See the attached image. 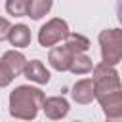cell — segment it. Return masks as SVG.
<instances>
[{
  "instance_id": "1",
  "label": "cell",
  "mask_w": 122,
  "mask_h": 122,
  "mask_svg": "<svg viewBox=\"0 0 122 122\" xmlns=\"http://www.w3.org/2000/svg\"><path fill=\"white\" fill-rule=\"evenodd\" d=\"M46 95L40 88L17 86L10 93V114L17 120H34L38 111L44 107Z\"/></svg>"
},
{
  "instance_id": "2",
  "label": "cell",
  "mask_w": 122,
  "mask_h": 122,
  "mask_svg": "<svg viewBox=\"0 0 122 122\" xmlns=\"http://www.w3.org/2000/svg\"><path fill=\"white\" fill-rule=\"evenodd\" d=\"M92 80H93V86H95V99L122 90L118 71L111 65H105V63L93 67V78Z\"/></svg>"
},
{
  "instance_id": "3",
  "label": "cell",
  "mask_w": 122,
  "mask_h": 122,
  "mask_svg": "<svg viewBox=\"0 0 122 122\" xmlns=\"http://www.w3.org/2000/svg\"><path fill=\"white\" fill-rule=\"evenodd\" d=\"M101 44V59L105 65H118L122 61V30L120 29H107L99 32Z\"/></svg>"
},
{
  "instance_id": "4",
  "label": "cell",
  "mask_w": 122,
  "mask_h": 122,
  "mask_svg": "<svg viewBox=\"0 0 122 122\" xmlns=\"http://www.w3.org/2000/svg\"><path fill=\"white\" fill-rule=\"evenodd\" d=\"M67 36H69V25H67V21L61 19V17L50 19V21H48L46 25H42L40 30H38V42H40V46H44V48L55 46L57 42L65 40Z\"/></svg>"
},
{
  "instance_id": "5",
  "label": "cell",
  "mask_w": 122,
  "mask_h": 122,
  "mask_svg": "<svg viewBox=\"0 0 122 122\" xmlns=\"http://www.w3.org/2000/svg\"><path fill=\"white\" fill-rule=\"evenodd\" d=\"M74 55H76V51L65 42L63 46H55V48L50 50V53H48V61H50V65H51L55 71L63 72V71H69L71 61H72Z\"/></svg>"
},
{
  "instance_id": "6",
  "label": "cell",
  "mask_w": 122,
  "mask_h": 122,
  "mask_svg": "<svg viewBox=\"0 0 122 122\" xmlns=\"http://www.w3.org/2000/svg\"><path fill=\"white\" fill-rule=\"evenodd\" d=\"M44 114L50 118V120H61L63 116H67L69 112V101L65 97H59V95H53V97H48L44 101Z\"/></svg>"
},
{
  "instance_id": "7",
  "label": "cell",
  "mask_w": 122,
  "mask_h": 122,
  "mask_svg": "<svg viewBox=\"0 0 122 122\" xmlns=\"http://www.w3.org/2000/svg\"><path fill=\"white\" fill-rule=\"evenodd\" d=\"M72 99L80 105H88L95 99V86H93V80L92 78H84V80H78L74 86H72Z\"/></svg>"
},
{
  "instance_id": "8",
  "label": "cell",
  "mask_w": 122,
  "mask_h": 122,
  "mask_svg": "<svg viewBox=\"0 0 122 122\" xmlns=\"http://www.w3.org/2000/svg\"><path fill=\"white\" fill-rule=\"evenodd\" d=\"M97 101H99L107 118L122 114V90L114 92V93H109V95H103V97H97Z\"/></svg>"
},
{
  "instance_id": "9",
  "label": "cell",
  "mask_w": 122,
  "mask_h": 122,
  "mask_svg": "<svg viewBox=\"0 0 122 122\" xmlns=\"http://www.w3.org/2000/svg\"><path fill=\"white\" fill-rule=\"evenodd\" d=\"M23 74H25V78H29L30 82H36V84H48L50 82V72L44 67V63L38 61V59L27 61V67H25Z\"/></svg>"
},
{
  "instance_id": "10",
  "label": "cell",
  "mask_w": 122,
  "mask_h": 122,
  "mask_svg": "<svg viewBox=\"0 0 122 122\" xmlns=\"http://www.w3.org/2000/svg\"><path fill=\"white\" fill-rule=\"evenodd\" d=\"M10 71H11V74L13 76H19V74H23L25 72V67H27V59H25V55L21 53V51H15V50H8L4 55H2V59H0Z\"/></svg>"
},
{
  "instance_id": "11",
  "label": "cell",
  "mask_w": 122,
  "mask_h": 122,
  "mask_svg": "<svg viewBox=\"0 0 122 122\" xmlns=\"http://www.w3.org/2000/svg\"><path fill=\"white\" fill-rule=\"evenodd\" d=\"M8 40H10V44L15 46V48H27V46L30 44V29H29L27 25H23V23L13 25V27L10 29Z\"/></svg>"
},
{
  "instance_id": "12",
  "label": "cell",
  "mask_w": 122,
  "mask_h": 122,
  "mask_svg": "<svg viewBox=\"0 0 122 122\" xmlns=\"http://www.w3.org/2000/svg\"><path fill=\"white\" fill-rule=\"evenodd\" d=\"M51 4H53V0H29L27 15L30 19H40L51 10Z\"/></svg>"
},
{
  "instance_id": "13",
  "label": "cell",
  "mask_w": 122,
  "mask_h": 122,
  "mask_svg": "<svg viewBox=\"0 0 122 122\" xmlns=\"http://www.w3.org/2000/svg\"><path fill=\"white\" fill-rule=\"evenodd\" d=\"M92 69H93V63L86 53H76L72 57V61H71V67H69V71L72 74H86Z\"/></svg>"
},
{
  "instance_id": "14",
  "label": "cell",
  "mask_w": 122,
  "mask_h": 122,
  "mask_svg": "<svg viewBox=\"0 0 122 122\" xmlns=\"http://www.w3.org/2000/svg\"><path fill=\"white\" fill-rule=\"evenodd\" d=\"M65 42L76 51V53H84L88 48H90V40L82 34H76V32H69V36L65 38Z\"/></svg>"
},
{
  "instance_id": "15",
  "label": "cell",
  "mask_w": 122,
  "mask_h": 122,
  "mask_svg": "<svg viewBox=\"0 0 122 122\" xmlns=\"http://www.w3.org/2000/svg\"><path fill=\"white\" fill-rule=\"evenodd\" d=\"M27 8H29V0H6V11L10 15L15 17L27 15Z\"/></svg>"
},
{
  "instance_id": "16",
  "label": "cell",
  "mask_w": 122,
  "mask_h": 122,
  "mask_svg": "<svg viewBox=\"0 0 122 122\" xmlns=\"http://www.w3.org/2000/svg\"><path fill=\"white\" fill-rule=\"evenodd\" d=\"M15 76L11 74V71L0 61V88H6V86H10L11 84V80H13Z\"/></svg>"
},
{
  "instance_id": "17",
  "label": "cell",
  "mask_w": 122,
  "mask_h": 122,
  "mask_svg": "<svg viewBox=\"0 0 122 122\" xmlns=\"http://www.w3.org/2000/svg\"><path fill=\"white\" fill-rule=\"evenodd\" d=\"M10 29H11L10 21H8V19H4V17H0V42L8 38V34H10Z\"/></svg>"
},
{
  "instance_id": "18",
  "label": "cell",
  "mask_w": 122,
  "mask_h": 122,
  "mask_svg": "<svg viewBox=\"0 0 122 122\" xmlns=\"http://www.w3.org/2000/svg\"><path fill=\"white\" fill-rule=\"evenodd\" d=\"M116 17L122 23V0H118V4H116Z\"/></svg>"
},
{
  "instance_id": "19",
  "label": "cell",
  "mask_w": 122,
  "mask_h": 122,
  "mask_svg": "<svg viewBox=\"0 0 122 122\" xmlns=\"http://www.w3.org/2000/svg\"><path fill=\"white\" fill-rule=\"evenodd\" d=\"M74 122H80V120H74Z\"/></svg>"
}]
</instances>
